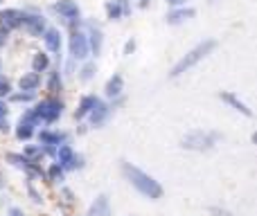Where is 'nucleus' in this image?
<instances>
[{
    "label": "nucleus",
    "mask_w": 257,
    "mask_h": 216,
    "mask_svg": "<svg viewBox=\"0 0 257 216\" xmlns=\"http://www.w3.org/2000/svg\"><path fill=\"white\" fill-rule=\"evenodd\" d=\"M122 171H124L128 182H131L140 194L149 196V198H160V196H163V187H160L149 173L140 171L138 167H133V164H128V162H122Z\"/></svg>",
    "instance_id": "f257e3e1"
},
{
    "label": "nucleus",
    "mask_w": 257,
    "mask_h": 216,
    "mask_svg": "<svg viewBox=\"0 0 257 216\" xmlns=\"http://www.w3.org/2000/svg\"><path fill=\"white\" fill-rule=\"evenodd\" d=\"M217 48V41H212V39H208V41H203V43H199L194 50H190V52L185 54V57L181 59V61L176 63V66L172 68V77H181L183 72H187L190 68H194L196 63L201 61V59H205L212 50Z\"/></svg>",
    "instance_id": "f03ea898"
},
{
    "label": "nucleus",
    "mask_w": 257,
    "mask_h": 216,
    "mask_svg": "<svg viewBox=\"0 0 257 216\" xmlns=\"http://www.w3.org/2000/svg\"><path fill=\"white\" fill-rule=\"evenodd\" d=\"M34 113L39 115V119H43V122H54V119H59V115L63 113V104L59 102V99H45V102H41L39 106L34 108Z\"/></svg>",
    "instance_id": "7ed1b4c3"
},
{
    "label": "nucleus",
    "mask_w": 257,
    "mask_h": 216,
    "mask_svg": "<svg viewBox=\"0 0 257 216\" xmlns=\"http://www.w3.org/2000/svg\"><path fill=\"white\" fill-rule=\"evenodd\" d=\"M219 140V135H208V133H201V131H194L190 135L183 137V146L185 149H210L214 142Z\"/></svg>",
    "instance_id": "20e7f679"
},
{
    "label": "nucleus",
    "mask_w": 257,
    "mask_h": 216,
    "mask_svg": "<svg viewBox=\"0 0 257 216\" xmlns=\"http://www.w3.org/2000/svg\"><path fill=\"white\" fill-rule=\"evenodd\" d=\"M70 54L77 59V61H84V59L90 54L88 36L81 34V32H72V36H70Z\"/></svg>",
    "instance_id": "39448f33"
},
{
    "label": "nucleus",
    "mask_w": 257,
    "mask_h": 216,
    "mask_svg": "<svg viewBox=\"0 0 257 216\" xmlns=\"http://www.w3.org/2000/svg\"><path fill=\"white\" fill-rule=\"evenodd\" d=\"M54 155H57L59 167H61V169H77V167H81V158L72 153V149H70V146H66V144L59 146Z\"/></svg>",
    "instance_id": "423d86ee"
},
{
    "label": "nucleus",
    "mask_w": 257,
    "mask_h": 216,
    "mask_svg": "<svg viewBox=\"0 0 257 216\" xmlns=\"http://www.w3.org/2000/svg\"><path fill=\"white\" fill-rule=\"evenodd\" d=\"M23 27H25L32 36H43V32L48 30V27H45V18L36 16V14H25V16H23Z\"/></svg>",
    "instance_id": "0eeeda50"
},
{
    "label": "nucleus",
    "mask_w": 257,
    "mask_h": 216,
    "mask_svg": "<svg viewBox=\"0 0 257 216\" xmlns=\"http://www.w3.org/2000/svg\"><path fill=\"white\" fill-rule=\"evenodd\" d=\"M54 12H59L68 21L79 18V7H77L75 0H59V3H54Z\"/></svg>",
    "instance_id": "6e6552de"
},
{
    "label": "nucleus",
    "mask_w": 257,
    "mask_h": 216,
    "mask_svg": "<svg viewBox=\"0 0 257 216\" xmlns=\"http://www.w3.org/2000/svg\"><path fill=\"white\" fill-rule=\"evenodd\" d=\"M23 16H25V14L18 12V9H5V12L0 14V21H3V25L7 27V30H16V27L23 25Z\"/></svg>",
    "instance_id": "1a4fd4ad"
},
{
    "label": "nucleus",
    "mask_w": 257,
    "mask_h": 216,
    "mask_svg": "<svg viewBox=\"0 0 257 216\" xmlns=\"http://www.w3.org/2000/svg\"><path fill=\"white\" fill-rule=\"evenodd\" d=\"M219 97H221L226 104H230V106L235 108V110H239L241 115H246V117H250V115H253V110H250L248 106H246L244 102H239V99H237L232 93H226V90H221V93H219Z\"/></svg>",
    "instance_id": "9d476101"
},
{
    "label": "nucleus",
    "mask_w": 257,
    "mask_h": 216,
    "mask_svg": "<svg viewBox=\"0 0 257 216\" xmlns=\"http://www.w3.org/2000/svg\"><path fill=\"white\" fill-rule=\"evenodd\" d=\"M108 110H111V108H108L106 104H102V102H99V99H97V104H95L93 110H90V113H88V115H90V122H93V126H99V124H102L104 119H106Z\"/></svg>",
    "instance_id": "9b49d317"
},
{
    "label": "nucleus",
    "mask_w": 257,
    "mask_h": 216,
    "mask_svg": "<svg viewBox=\"0 0 257 216\" xmlns=\"http://www.w3.org/2000/svg\"><path fill=\"white\" fill-rule=\"evenodd\" d=\"M43 39H45V45H48L50 52H59V50H61V34H59V30H45Z\"/></svg>",
    "instance_id": "f8f14e48"
},
{
    "label": "nucleus",
    "mask_w": 257,
    "mask_h": 216,
    "mask_svg": "<svg viewBox=\"0 0 257 216\" xmlns=\"http://www.w3.org/2000/svg\"><path fill=\"white\" fill-rule=\"evenodd\" d=\"M88 216H111V209H108V198L106 196H99L88 209Z\"/></svg>",
    "instance_id": "ddd939ff"
},
{
    "label": "nucleus",
    "mask_w": 257,
    "mask_h": 216,
    "mask_svg": "<svg viewBox=\"0 0 257 216\" xmlns=\"http://www.w3.org/2000/svg\"><path fill=\"white\" fill-rule=\"evenodd\" d=\"M97 104V97H93V95H86L84 99H81V104H79V108H77V113H75V119H84L86 115L93 110V106Z\"/></svg>",
    "instance_id": "4468645a"
},
{
    "label": "nucleus",
    "mask_w": 257,
    "mask_h": 216,
    "mask_svg": "<svg viewBox=\"0 0 257 216\" xmlns=\"http://www.w3.org/2000/svg\"><path fill=\"white\" fill-rule=\"evenodd\" d=\"M122 86H124L122 75H113L111 79L106 81V95H108V97H117V95L122 93Z\"/></svg>",
    "instance_id": "2eb2a0df"
},
{
    "label": "nucleus",
    "mask_w": 257,
    "mask_h": 216,
    "mask_svg": "<svg viewBox=\"0 0 257 216\" xmlns=\"http://www.w3.org/2000/svg\"><path fill=\"white\" fill-rule=\"evenodd\" d=\"M194 16V9H176V12H172L167 16V23L169 25H178V23H183V21H187V18H192Z\"/></svg>",
    "instance_id": "dca6fc26"
},
{
    "label": "nucleus",
    "mask_w": 257,
    "mask_h": 216,
    "mask_svg": "<svg viewBox=\"0 0 257 216\" xmlns=\"http://www.w3.org/2000/svg\"><path fill=\"white\" fill-rule=\"evenodd\" d=\"M18 84H21V90H36L41 84V77H39V72H30V75L21 77Z\"/></svg>",
    "instance_id": "f3484780"
},
{
    "label": "nucleus",
    "mask_w": 257,
    "mask_h": 216,
    "mask_svg": "<svg viewBox=\"0 0 257 216\" xmlns=\"http://www.w3.org/2000/svg\"><path fill=\"white\" fill-rule=\"evenodd\" d=\"M39 140L43 142V144H61V142H66V133L41 131V133H39Z\"/></svg>",
    "instance_id": "a211bd4d"
},
{
    "label": "nucleus",
    "mask_w": 257,
    "mask_h": 216,
    "mask_svg": "<svg viewBox=\"0 0 257 216\" xmlns=\"http://www.w3.org/2000/svg\"><path fill=\"white\" fill-rule=\"evenodd\" d=\"M88 50L97 57L99 52H102V32L97 30V27H93L90 30V39H88Z\"/></svg>",
    "instance_id": "6ab92c4d"
},
{
    "label": "nucleus",
    "mask_w": 257,
    "mask_h": 216,
    "mask_svg": "<svg viewBox=\"0 0 257 216\" xmlns=\"http://www.w3.org/2000/svg\"><path fill=\"white\" fill-rule=\"evenodd\" d=\"M48 66H50L48 54H43V52L34 54V59H32V70H34V72H43Z\"/></svg>",
    "instance_id": "aec40b11"
},
{
    "label": "nucleus",
    "mask_w": 257,
    "mask_h": 216,
    "mask_svg": "<svg viewBox=\"0 0 257 216\" xmlns=\"http://www.w3.org/2000/svg\"><path fill=\"white\" fill-rule=\"evenodd\" d=\"M32 133H34V131H32V126H30V124H27V122H21V124H18V128H16V135L21 137V140H30V137H32Z\"/></svg>",
    "instance_id": "412c9836"
},
{
    "label": "nucleus",
    "mask_w": 257,
    "mask_h": 216,
    "mask_svg": "<svg viewBox=\"0 0 257 216\" xmlns=\"http://www.w3.org/2000/svg\"><path fill=\"white\" fill-rule=\"evenodd\" d=\"M106 12H108V18H120V16H122L120 3H108V5H106Z\"/></svg>",
    "instance_id": "4be33fe9"
},
{
    "label": "nucleus",
    "mask_w": 257,
    "mask_h": 216,
    "mask_svg": "<svg viewBox=\"0 0 257 216\" xmlns=\"http://www.w3.org/2000/svg\"><path fill=\"white\" fill-rule=\"evenodd\" d=\"M50 180H52V182H61L63 180V169L59 167V164L50 167Z\"/></svg>",
    "instance_id": "5701e85b"
},
{
    "label": "nucleus",
    "mask_w": 257,
    "mask_h": 216,
    "mask_svg": "<svg viewBox=\"0 0 257 216\" xmlns=\"http://www.w3.org/2000/svg\"><path fill=\"white\" fill-rule=\"evenodd\" d=\"M32 99H34V93H32V90H25V93L12 95V102H32Z\"/></svg>",
    "instance_id": "b1692460"
},
{
    "label": "nucleus",
    "mask_w": 257,
    "mask_h": 216,
    "mask_svg": "<svg viewBox=\"0 0 257 216\" xmlns=\"http://www.w3.org/2000/svg\"><path fill=\"white\" fill-rule=\"evenodd\" d=\"M59 88H61V77H59V72H52V77H50V90L57 93Z\"/></svg>",
    "instance_id": "393cba45"
},
{
    "label": "nucleus",
    "mask_w": 257,
    "mask_h": 216,
    "mask_svg": "<svg viewBox=\"0 0 257 216\" xmlns=\"http://www.w3.org/2000/svg\"><path fill=\"white\" fill-rule=\"evenodd\" d=\"M21 122H27V124H30V126H34V124L39 122V115H36L34 110H30V113H25V117H23Z\"/></svg>",
    "instance_id": "a878e982"
},
{
    "label": "nucleus",
    "mask_w": 257,
    "mask_h": 216,
    "mask_svg": "<svg viewBox=\"0 0 257 216\" xmlns=\"http://www.w3.org/2000/svg\"><path fill=\"white\" fill-rule=\"evenodd\" d=\"M93 72H95V66H93V63H88V66H84V70H81V79H84V81H88L90 77H93Z\"/></svg>",
    "instance_id": "bb28decb"
},
{
    "label": "nucleus",
    "mask_w": 257,
    "mask_h": 216,
    "mask_svg": "<svg viewBox=\"0 0 257 216\" xmlns=\"http://www.w3.org/2000/svg\"><path fill=\"white\" fill-rule=\"evenodd\" d=\"M9 90H12V86H9V81L0 79V97H5V95H9Z\"/></svg>",
    "instance_id": "cd10ccee"
},
{
    "label": "nucleus",
    "mask_w": 257,
    "mask_h": 216,
    "mask_svg": "<svg viewBox=\"0 0 257 216\" xmlns=\"http://www.w3.org/2000/svg\"><path fill=\"white\" fill-rule=\"evenodd\" d=\"M7 34H9V30H7V27H0V48H3V45H5V41H7Z\"/></svg>",
    "instance_id": "c85d7f7f"
},
{
    "label": "nucleus",
    "mask_w": 257,
    "mask_h": 216,
    "mask_svg": "<svg viewBox=\"0 0 257 216\" xmlns=\"http://www.w3.org/2000/svg\"><path fill=\"white\" fill-rule=\"evenodd\" d=\"M27 155H30V158H39L41 149H34V146H30V149H27Z\"/></svg>",
    "instance_id": "c756f323"
},
{
    "label": "nucleus",
    "mask_w": 257,
    "mask_h": 216,
    "mask_svg": "<svg viewBox=\"0 0 257 216\" xmlns=\"http://www.w3.org/2000/svg\"><path fill=\"white\" fill-rule=\"evenodd\" d=\"M133 48H136V43H133V41H128L126 48H124V52H126V54H131V52H133Z\"/></svg>",
    "instance_id": "7c9ffc66"
},
{
    "label": "nucleus",
    "mask_w": 257,
    "mask_h": 216,
    "mask_svg": "<svg viewBox=\"0 0 257 216\" xmlns=\"http://www.w3.org/2000/svg\"><path fill=\"white\" fill-rule=\"evenodd\" d=\"M7 128H9L7 119H5V117H0V131H7Z\"/></svg>",
    "instance_id": "2f4dec72"
},
{
    "label": "nucleus",
    "mask_w": 257,
    "mask_h": 216,
    "mask_svg": "<svg viewBox=\"0 0 257 216\" xmlns=\"http://www.w3.org/2000/svg\"><path fill=\"white\" fill-rule=\"evenodd\" d=\"M0 117H7V106L0 102Z\"/></svg>",
    "instance_id": "473e14b6"
},
{
    "label": "nucleus",
    "mask_w": 257,
    "mask_h": 216,
    "mask_svg": "<svg viewBox=\"0 0 257 216\" xmlns=\"http://www.w3.org/2000/svg\"><path fill=\"white\" fill-rule=\"evenodd\" d=\"M167 3H169V5H176V7H178V5H183L185 0H167Z\"/></svg>",
    "instance_id": "72a5a7b5"
},
{
    "label": "nucleus",
    "mask_w": 257,
    "mask_h": 216,
    "mask_svg": "<svg viewBox=\"0 0 257 216\" xmlns=\"http://www.w3.org/2000/svg\"><path fill=\"white\" fill-rule=\"evenodd\" d=\"M12 216H21V212H18V209H14V212H12Z\"/></svg>",
    "instance_id": "f704fd0d"
}]
</instances>
